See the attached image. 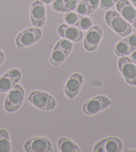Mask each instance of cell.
Returning <instances> with one entry per match:
<instances>
[{"label": "cell", "mask_w": 136, "mask_h": 152, "mask_svg": "<svg viewBox=\"0 0 136 152\" xmlns=\"http://www.w3.org/2000/svg\"><path fill=\"white\" fill-rule=\"evenodd\" d=\"M93 26V21L87 15H80L77 28L82 31L88 30Z\"/></svg>", "instance_id": "cell-21"}, {"label": "cell", "mask_w": 136, "mask_h": 152, "mask_svg": "<svg viewBox=\"0 0 136 152\" xmlns=\"http://www.w3.org/2000/svg\"><path fill=\"white\" fill-rule=\"evenodd\" d=\"M78 5L77 0H65V12H74L76 10Z\"/></svg>", "instance_id": "cell-24"}, {"label": "cell", "mask_w": 136, "mask_h": 152, "mask_svg": "<svg viewBox=\"0 0 136 152\" xmlns=\"http://www.w3.org/2000/svg\"><path fill=\"white\" fill-rule=\"evenodd\" d=\"M132 2V4H133V6H134L136 7V0H131Z\"/></svg>", "instance_id": "cell-29"}, {"label": "cell", "mask_w": 136, "mask_h": 152, "mask_svg": "<svg viewBox=\"0 0 136 152\" xmlns=\"http://www.w3.org/2000/svg\"><path fill=\"white\" fill-rule=\"evenodd\" d=\"M112 101L104 95H98L86 101L82 106V111L85 115H93L108 109Z\"/></svg>", "instance_id": "cell-4"}, {"label": "cell", "mask_w": 136, "mask_h": 152, "mask_svg": "<svg viewBox=\"0 0 136 152\" xmlns=\"http://www.w3.org/2000/svg\"><path fill=\"white\" fill-rule=\"evenodd\" d=\"M40 1L41 2H42L44 5H49L51 4V3L54 1V0H40Z\"/></svg>", "instance_id": "cell-28"}, {"label": "cell", "mask_w": 136, "mask_h": 152, "mask_svg": "<svg viewBox=\"0 0 136 152\" xmlns=\"http://www.w3.org/2000/svg\"><path fill=\"white\" fill-rule=\"evenodd\" d=\"M51 7L54 11L57 12H65V0H54L51 3Z\"/></svg>", "instance_id": "cell-23"}, {"label": "cell", "mask_w": 136, "mask_h": 152, "mask_svg": "<svg viewBox=\"0 0 136 152\" xmlns=\"http://www.w3.org/2000/svg\"><path fill=\"white\" fill-rule=\"evenodd\" d=\"M28 101L34 107L43 111H52L56 107V101L53 96L41 91H35L30 93Z\"/></svg>", "instance_id": "cell-2"}, {"label": "cell", "mask_w": 136, "mask_h": 152, "mask_svg": "<svg viewBox=\"0 0 136 152\" xmlns=\"http://www.w3.org/2000/svg\"><path fill=\"white\" fill-rule=\"evenodd\" d=\"M123 149V142L116 137H109L99 141L94 145V152H119Z\"/></svg>", "instance_id": "cell-10"}, {"label": "cell", "mask_w": 136, "mask_h": 152, "mask_svg": "<svg viewBox=\"0 0 136 152\" xmlns=\"http://www.w3.org/2000/svg\"><path fill=\"white\" fill-rule=\"evenodd\" d=\"M83 83V77L80 73L75 72L70 76L64 86V92L67 97L69 99L76 97L82 88Z\"/></svg>", "instance_id": "cell-11"}, {"label": "cell", "mask_w": 136, "mask_h": 152, "mask_svg": "<svg viewBox=\"0 0 136 152\" xmlns=\"http://www.w3.org/2000/svg\"><path fill=\"white\" fill-rule=\"evenodd\" d=\"M25 91L22 86L16 85L10 90L4 101V109L7 112L13 113L20 108L24 100Z\"/></svg>", "instance_id": "cell-3"}, {"label": "cell", "mask_w": 136, "mask_h": 152, "mask_svg": "<svg viewBox=\"0 0 136 152\" xmlns=\"http://www.w3.org/2000/svg\"><path fill=\"white\" fill-rule=\"evenodd\" d=\"M117 1H118V0H117Z\"/></svg>", "instance_id": "cell-31"}, {"label": "cell", "mask_w": 136, "mask_h": 152, "mask_svg": "<svg viewBox=\"0 0 136 152\" xmlns=\"http://www.w3.org/2000/svg\"><path fill=\"white\" fill-rule=\"evenodd\" d=\"M117 1V0H99V6L102 10H109L113 7Z\"/></svg>", "instance_id": "cell-25"}, {"label": "cell", "mask_w": 136, "mask_h": 152, "mask_svg": "<svg viewBox=\"0 0 136 152\" xmlns=\"http://www.w3.org/2000/svg\"><path fill=\"white\" fill-rule=\"evenodd\" d=\"M80 14H77V12H66V14L64 15V20L66 22L67 24L72 26L77 27L78 22H79Z\"/></svg>", "instance_id": "cell-20"}, {"label": "cell", "mask_w": 136, "mask_h": 152, "mask_svg": "<svg viewBox=\"0 0 136 152\" xmlns=\"http://www.w3.org/2000/svg\"><path fill=\"white\" fill-rule=\"evenodd\" d=\"M99 0H83L77 5L75 12L82 15H88L98 9Z\"/></svg>", "instance_id": "cell-15"}, {"label": "cell", "mask_w": 136, "mask_h": 152, "mask_svg": "<svg viewBox=\"0 0 136 152\" xmlns=\"http://www.w3.org/2000/svg\"><path fill=\"white\" fill-rule=\"evenodd\" d=\"M56 46L58 47L60 49H61L63 51H64L65 53L69 54L72 52L73 48V43L72 41L67 39L62 38L57 42L56 44Z\"/></svg>", "instance_id": "cell-22"}, {"label": "cell", "mask_w": 136, "mask_h": 152, "mask_svg": "<svg viewBox=\"0 0 136 152\" xmlns=\"http://www.w3.org/2000/svg\"><path fill=\"white\" fill-rule=\"evenodd\" d=\"M105 21L107 24L117 35L126 37L132 32V26L118 12L110 10L105 15Z\"/></svg>", "instance_id": "cell-1"}, {"label": "cell", "mask_w": 136, "mask_h": 152, "mask_svg": "<svg viewBox=\"0 0 136 152\" xmlns=\"http://www.w3.org/2000/svg\"><path fill=\"white\" fill-rule=\"evenodd\" d=\"M103 31L99 26H92L87 30L83 41V47L88 52H93L98 48L100 44Z\"/></svg>", "instance_id": "cell-7"}, {"label": "cell", "mask_w": 136, "mask_h": 152, "mask_svg": "<svg viewBox=\"0 0 136 152\" xmlns=\"http://www.w3.org/2000/svg\"><path fill=\"white\" fill-rule=\"evenodd\" d=\"M117 64L125 82L132 86H136V65L127 56L119 58Z\"/></svg>", "instance_id": "cell-6"}, {"label": "cell", "mask_w": 136, "mask_h": 152, "mask_svg": "<svg viewBox=\"0 0 136 152\" xmlns=\"http://www.w3.org/2000/svg\"><path fill=\"white\" fill-rule=\"evenodd\" d=\"M42 36V32L39 28L33 27L23 30L15 38V44L19 49L33 45Z\"/></svg>", "instance_id": "cell-5"}, {"label": "cell", "mask_w": 136, "mask_h": 152, "mask_svg": "<svg viewBox=\"0 0 136 152\" xmlns=\"http://www.w3.org/2000/svg\"><path fill=\"white\" fill-rule=\"evenodd\" d=\"M133 26H134V28L136 29V19L135 20V21L134 22H133Z\"/></svg>", "instance_id": "cell-30"}, {"label": "cell", "mask_w": 136, "mask_h": 152, "mask_svg": "<svg viewBox=\"0 0 136 152\" xmlns=\"http://www.w3.org/2000/svg\"><path fill=\"white\" fill-rule=\"evenodd\" d=\"M11 151V142L9 133L4 129H0V152Z\"/></svg>", "instance_id": "cell-19"}, {"label": "cell", "mask_w": 136, "mask_h": 152, "mask_svg": "<svg viewBox=\"0 0 136 152\" xmlns=\"http://www.w3.org/2000/svg\"><path fill=\"white\" fill-rule=\"evenodd\" d=\"M57 33L62 38L67 39L74 42L81 41L83 37L82 30L67 23H62L59 25L57 28Z\"/></svg>", "instance_id": "cell-13"}, {"label": "cell", "mask_w": 136, "mask_h": 152, "mask_svg": "<svg viewBox=\"0 0 136 152\" xmlns=\"http://www.w3.org/2000/svg\"><path fill=\"white\" fill-rule=\"evenodd\" d=\"M57 148L61 152H80V149L74 141L69 138L63 137L57 141Z\"/></svg>", "instance_id": "cell-16"}, {"label": "cell", "mask_w": 136, "mask_h": 152, "mask_svg": "<svg viewBox=\"0 0 136 152\" xmlns=\"http://www.w3.org/2000/svg\"><path fill=\"white\" fill-rule=\"evenodd\" d=\"M5 60V55L4 52L0 50V65H1L4 63Z\"/></svg>", "instance_id": "cell-27"}, {"label": "cell", "mask_w": 136, "mask_h": 152, "mask_svg": "<svg viewBox=\"0 0 136 152\" xmlns=\"http://www.w3.org/2000/svg\"><path fill=\"white\" fill-rule=\"evenodd\" d=\"M129 58L133 62V63L136 64V50L135 51H133L132 54H131Z\"/></svg>", "instance_id": "cell-26"}, {"label": "cell", "mask_w": 136, "mask_h": 152, "mask_svg": "<svg viewBox=\"0 0 136 152\" xmlns=\"http://www.w3.org/2000/svg\"><path fill=\"white\" fill-rule=\"evenodd\" d=\"M119 14L129 23H133L136 19V10L127 0H118L116 4Z\"/></svg>", "instance_id": "cell-14"}, {"label": "cell", "mask_w": 136, "mask_h": 152, "mask_svg": "<svg viewBox=\"0 0 136 152\" xmlns=\"http://www.w3.org/2000/svg\"><path fill=\"white\" fill-rule=\"evenodd\" d=\"M23 148L27 152H51L53 151L50 140L44 137H35L25 141Z\"/></svg>", "instance_id": "cell-8"}, {"label": "cell", "mask_w": 136, "mask_h": 152, "mask_svg": "<svg viewBox=\"0 0 136 152\" xmlns=\"http://www.w3.org/2000/svg\"><path fill=\"white\" fill-rule=\"evenodd\" d=\"M46 19V7L40 1H35L30 9V20L34 27L41 28L44 25Z\"/></svg>", "instance_id": "cell-12"}, {"label": "cell", "mask_w": 136, "mask_h": 152, "mask_svg": "<svg viewBox=\"0 0 136 152\" xmlns=\"http://www.w3.org/2000/svg\"><path fill=\"white\" fill-rule=\"evenodd\" d=\"M22 72L18 69H12L0 77V93H8L22 78Z\"/></svg>", "instance_id": "cell-9"}, {"label": "cell", "mask_w": 136, "mask_h": 152, "mask_svg": "<svg viewBox=\"0 0 136 152\" xmlns=\"http://www.w3.org/2000/svg\"><path fill=\"white\" fill-rule=\"evenodd\" d=\"M69 54L65 53L61 49L55 45L49 56V61L54 66H59L64 62Z\"/></svg>", "instance_id": "cell-18"}, {"label": "cell", "mask_w": 136, "mask_h": 152, "mask_svg": "<svg viewBox=\"0 0 136 152\" xmlns=\"http://www.w3.org/2000/svg\"><path fill=\"white\" fill-rule=\"evenodd\" d=\"M133 52V50L132 46L125 37L123 40L118 42L114 48L115 54L119 57L126 56L132 54Z\"/></svg>", "instance_id": "cell-17"}]
</instances>
